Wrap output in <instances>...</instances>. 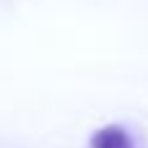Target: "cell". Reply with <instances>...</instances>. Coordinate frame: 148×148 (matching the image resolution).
I'll list each match as a JSON object with an SVG mask.
<instances>
[{"label":"cell","mask_w":148,"mask_h":148,"mask_svg":"<svg viewBox=\"0 0 148 148\" xmlns=\"http://www.w3.org/2000/svg\"><path fill=\"white\" fill-rule=\"evenodd\" d=\"M91 148H133V138L122 125H104L91 135Z\"/></svg>","instance_id":"obj_1"}]
</instances>
